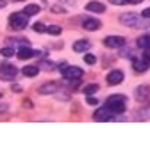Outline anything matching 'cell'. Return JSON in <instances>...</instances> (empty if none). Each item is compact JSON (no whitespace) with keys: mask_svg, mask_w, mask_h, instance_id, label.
I'll return each instance as SVG.
<instances>
[{"mask_svg":"<svg viewBox=\"0 0 150 144\" xmlns=\"http://www.w3.org/2000/svg\"><path fill=\"white\" fill-rule=\"evenodd\" d=\"M104 107H107V109L115 114H123L125 112V96L123 94H112L105 100Z\"/></svg>","mask_w":150,"mask_h":144,"instance_id":"1","label":"cell"},{"mask_svg":"<svg viewBox=\"0 0 150 144\" xmlns=\"http://www.w3.org/2000/svg\"><path fill=\"white\" fill-rule=\"evenodd\" d=\"M27 18L29 16L25 13H13L9 16V25H11V29H14V30H23L27 27Z\"/></svg>","mask_w":150,"mask_h":144,"instance_id":"2","label":"cell"},{"mask_svg":"<svg viewBox=\"0 0 150 144\" xmlns=\"http://www.w3.org/2000/svg\"><path fill=\"white\" fill-rule=\"evenodd\" d=\"M120 22L125 23L127 27H134V29H143V27H146L145 22L141 20V18H138L134 13H125V14H122V16H120Z\"/></svg>","mask_w":150,"mask_h":144,"instance_id":"3","label":"cell"},{"mask_svg":"<svg viewBox=\"0 0 150 144\" xmlns=\"http://www.w3.org/2000/svg\"><path fill=\"white\" fill-rule=\"evenodd\" d=\"M61 75L68 80H75V78H81L82 77V69L77 66H66L61 69Z\"/></svg>","mask_w":150,"mask_h":144,"instance_id":"4","label":"cell"},{"mask_svg":"<svg viewBox=\"0 0 150 144\" xmlns=\"http://www.w3.org/2000/svg\"><path fill=\"white\" fill-rule=\"evenodd\" d=\"M104 45L107 48H122L125 45V38H122V36H107L104 39Z\"/></svg>","mask_w":150,"mask_h":144,"instance_id":"5","label":"cell"},{"mask_svg":"<svg viewBox=\"0 0 150 144\" xmlns=\"http://www.w3.org/2000/svg\"><path fill=\"white\" fill-rule=\"evenodd\" d=\"M18 73V69L11 64H4V66H0V78H4V80H13Z\"/></svg>","mask_w":150,"mask_h":144,"instance_id":"6","label":"cell"},{"mask_svg":"<svg viewBox=\"0 0 150 144\" xmlns=\"http://www.w3.org/2000/svg\"><path fill=\"white\" fill-rule=\"evenodd\" d=\"M93 119L95 121H112L115 119V112H111L107 107H104V109H98L93 114Z\"/></svg>","mask_w":150,"mask_h":144,"instance_id":"7","label":"cell"},{"mask_svg":"<svg viewBox=\"0 0 150 144\" xmlns=\"http://www.w3.org/2000/svg\"><path fill=\"white\" fill-rule=\"evenodd\" d=\"M105 80H107L109 85H116V84H120V82L123 80V71H122V69H112L111 73H107Z\"/></svg>","mask_w":150,"mask_h":144,"instance_id":"8","label":"cell"},{"mask_svg":"<svg viewBox=\"0 0 150 144\" xmlns=\"http://www.w3.org/2000/svg\"><path fill=\"white\" fill-rule=\"evenodd\" d=\"M148 96H150V87H148V85H138V87H136L134 98H136L138 101H145Z\"/></svg>","mask_w":150,"mask_h":144,"instance_id":"9","label":"cell"},{"mask_svg":"<svg viewBox=\"0 0 150 144\" xmlns=\"http://www.w3.org/2000/svg\"><path fill=\"white\" fill-rule=\"evenodd\" d=\"M86 11H89V13H105V6L97 2V0H93V2L86 4Z\"/></svg>","mask_w":150,"mask_h":144,"instance_id":"10","label":"cell"},{"mask_svg":"<svg viewBox=\"0 0 150 144\" xmlns=\"http://www.w3.org/2000/svg\"><path fill=\"white\" fill-rule=\"evenodd\" d=\"M38 52L29 48V46H23V48H18V57L20 59H30V57H36Z\"/></svg>","mask_w":150,"mask_h":144,"instance_id":"11","label":"cell"},{"mask_svg":"<svg viewBox=\"0 0 150 144\" xmlns=\"http://www.w3.org/2000/svg\"><path fill=\"white\" fill-rule=\"evenodd\" d=\"M59 89V85L55 84V82H47V84H43L41 87H40V93L41 94H52V93H55Z\"/></svg>","mask_w":150,"mask_h":144,"instance_id":"12","label":"cell"},{"mask_svg":"<svg viewBox=\"0 0 150 144\" xmlns=\"http://www.w3.org/2000/svg\"><path fill=\"white\" fill-rule=\"evenodd\" d=\"M100 22L98 20H95V18H88V20H84V23H82V27L86 29V30H98L100 29Z\"/></svg>","mask_w":150,"mask_h":144,"instance_id":"13","label":"cell"},{"mask_svg":"<svg viewBox=\"0 0 150 144\" xmlns=\"http://www.w3.org/2000/svg\"><path fill=\"white\" fill-rule=\"evenodd\" d=\"M132 66H134V69H136V71L143 73V71H146V69H148L150 62H146L145 59H141V61H138V59H132Z\"/></svg>","mask_w":150,"mask_h":144,"instance_id":"14","label":"cell"},{"mask_svg":"<svg viewBox=\"0 0 150 144\" xmlns=\"http://www.w3.org/2000/svg\"><path fill=\"white\" fill-rule=\"evenodd\" d=\"M89 46H91V43L86 41V39H81V41L73 43V50L75 52H86V50H89Z\"/></svg>","mask_w":150,"mask_h":144,"instance_id":"15","label":"cell"},{"mask_svg":"<svg viewBox=\"0 0 150 144\" xmlns=\"http://www.w3.org/2000/svg\"><path fill=\"white\" fill-rule=\"evenodd\" d=\"M22 73H23L25 77H36L38 73H40V68H38V66H25V68L22 69Z\"/></svg>","mask_w":150,"mask_h":144,"instance_id":"16","label":"cell"},{"mask_svg":"<svg viewBox=\"0 0 150 144\" xmlns=\"http://www.w3.org/2000/svg\"><path fill=\"white\" fill-rule=\"evenodd\" d=\"M138 46L139 48H150V36L148 34H143V36H139V39H138Z\"/></svg>","mask_w":150,"mask_h":144,"instance_id":"17","label":"cell"},{"mask_svg":"<svg viewBox=\"0 0 150 144\" xmlns=\"http://www.w3.org/2000/svg\"><path fill=\"white\" fill-rule=\"evenodd\" d=\"M23 13H25L27 16H34V14L40 13V6H38V4H29V6L23 9Z\"/></svg>","mask_w":150,"mask_h":144,"instance_id":"18","label":"cell"},{"mask_svg":"<svg viewBox=\"0 0 150 144\" xmlns=\"http://www.w3.org/2000/svg\"><path fill=\"white\" fill-rule=\"evenodd\" d=\"M136 119H150V107H145V109H141L136 116Z\"/></svg>","mask_w":150,"mask_h":144,"instance_id":"19","label":"cell"},{"mask_svg":"<svg viewBox=\"0 0 150 144\" xmlns=\"http://www.w3.org/2000/svg\"><path fill=\"white\" fill-rule=\"evenodd\" d=\"M47 32L52 34V36H59L61 34V27L59 25H50V27H47Z\"/></svg>","mask_w":150,"mask_h":144,"instance_id":"20","label":"cell"},{"mask_svg":"<svg viewBox=\"0 0 150 144\" xmlns=\"http://www.w3.org/2000/svg\"><path fill=\"white\" fill-rule=\"evenodd\" d=\"M0 55H2V57H13L14 55V50L11 46H6V48L0 50Z\"/></svg>","mask_w":150,"mask_h":144,"instance_id":"21","label":"cell"},{"mask_svg":"<svg viewBox=\"0 0 150 144\" xmlns=\"http://www.w3.org/2000/svg\"><path fill=\"white\" fill-rule=\"evenodd\" d=\"M97 91H98V85L97 84H89V85L84 87V93L86 94H93V93H97Z\"/></svg>","mask_w":150,"mask_h":144,"instance_id":"22","label":"cell"},{"mask_svg":"<svg viewBox=\"0 0 150 144\" xmlns=\"http://www.w3.org/2000/svg\"><path fill=\"white\" fill-rule=\"evenodd\" d=\"M32 29H34L36 32H47V27H45L43 23H34V25H32Z\"/></svg>","mask_w":150,"mask_h":144,"instance_id":"23","label":"cell"},{"mask_svg":"<svg viewBox=\"0 0 150 144\" xmlns=\"http://www.w3.org/2000/svg\"><path fill=\"white\" fill-rule=\"evenodd\" d=\"M84 61H86V64H95V62H97L95 55H91V53H88V55L84 57Z\"/></svg>","mask_w":150,"mask_h":144,"instance_id":"24","label":"cell"},{"mask_svg":"<svg viewBox=\"0 0 150 144\" xmlns=\"http://www.w3.org/2000/svg\"><path fill=\"white\" fill-rule=\"evenodd\" d=\"M86 101H88L89 105H97V103H98V100H97V98H93L91 94H88V98H86Z\"/></svg>","mask_w":150,"mask_h":144,"instance_id":"25","label":"cell"},{"mask_svg":"<svg viewBox=\"0 0 150 144\" xmlns=\"http://www.w3.org/2000/svg\"><path fill=\"white\" fill-rule=\"evenodd\" d=\"M143 59H145L146 62H150V48H145V52H143Z\"/></svg>","mask_w":150,"mask_h":144,"instance_id":"26","label":"cell"},{"mask_svg":"<svg viewBox=\"0 0 150 144\" xmlns=\"http://www.w3.org/2000/svg\"><path fill=\"white\" fill-rule=\"evenodd\" d=\"M111 4H115V6H123V4H129V0H111Z\"/></svg>","mask_w":150,"mask_h":144,"instance_id":"27","label":"cell"},{"mask_svg":"<svg viewBox=\"0 0 150 144\" xmlns=\"http://www.w3.org/2000/svg\"><path fill=\"white\" fill-rule=\"evenodd\" d=\"M141 16L145 18V20H150V7H148V9H145V11L141 13Z\"/></svg>","mask_w":150,"mask_h":144,"instance_id":"28","label":"cell"},{"mask_svg":"<svg viewBox=\"0 0 150 144\" xmlns=\"http://www.w3.org/2000/svg\"><path fill=\"white\" fill-rule=\"evenodd\" d=\"M7 110V105L4 103V105H0V114H2V112H6Z\"/></svg>","mask_w":150,"mask_h":144,"instance_id":"29","label":"cell"},{"mask_svg":"<svg viewBox=\"0 0 150 144\" xmlns=\"http://www.w3.org/2000/svg\"><path fill=\"white\" fill-rule=\"evenodd\" d=\"M0 7H6V2H4V0H0Z\"/></svg>","mask_w":150,"mask_h":144,"instance_id":"30","label":"cell"},{"mask_svg":"<svg viewBox=\"0 0 150 144\" xmlns=\"http://www.w3.org/2000/svg\"><path fill=\"white\" fill-rule=\"evenodd\" d=\"M63 2H66V4H73V0H63Z\"/></svg>","mask_w":150,"mask_h":144,"instance_id":"31","label":"cell"}]
</instances>
